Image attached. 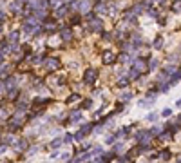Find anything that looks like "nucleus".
<instances>
[{
  "label": "nucleus",
  "instance_id": "7",
  "mask_svg": "<svg viewBox=\"0 0 181 163\" xmlns=\"http://www.w3.org/2000/svg\"><path fill=\"white\" fill-rule=\"evenodd\" d=\"M26 147H27V141L26 140H18L16 145H14V149H16V150H24Z\"/></svg>",
  "mask_w": 181,
  "mask_h": 163
},
{
  "label": "nucleus",
  "instance_id": "32",
  "mask_svg": "<svg viewBox=\"0 0 181 163\" xmlns=\"http://www.w3.org/2000/svg\"><path fill=\"white\" fill-rule=\"evenodd\" d=\"M118 163H123V161H121V160H120V161H118Z\"/></svg>",
  "mask_w": 181,
  "mask_h": 163
},
{
  "label": "nucleus",
  "instance_id": "27",
  "mask_svg": "<svg viewBox=\"0 0 181 163\" xmlns=\"http://www.w3.org/2000/svg\"><path fill=\"white\" fill-rule=\"evenodd\" d=\"M63 141H65V143H69V141H72V136H71V134H67V136H65V140H63Z\"/></svg>",
  "mask_w": 181,
  "mask_h": 163
},
{
  "label": "nucleus",
  "instance_id": "22",
  "mask_svg": "<svg viewBox=\"0 0 181 163\" xmlns=\"http://www.w3.org/2000/svg\"><path fill=\"white\" fill-rule=\"evenodd\" d=\"M161 156H163V160H168V158H170V152H168V150H161Z\"/></svg>",
  "mask_w": 181,
  "mask_h": 163
},
{
  "label": "nucleus",
  "instance_id": "9",
  "mask_svg": "<svg viewBox=\"0 0 181 163\" xmlns=\"http://www.w3.org/2000/svg\"><path fill=\"white\" fill-rule=\"evenodd\" d=\"M130 98H132V92H123V94H120V100L121 102H129Z\"/></svg>",
  "mask_w": 181,
  "mask_h": 163
},
{
  "label": "nucleus",
  "instance_id": "13",
  "mask_svg": "<svg viewBox=\"0 0 181 163\" xmlns=\"http://www.w3.org/2000/svg\"><path fill=\"white\" fill-rule=\"evenodd\" d=\"M67 13V7H60V9H56V16H63V15H65Z\"/></svg>",
  "mask_w": 181,
  "mask_h": 163
},
{
  "label": "nucleus",
  "instance_id": "21",
  "mask_svg": "<svg viewBox=\"0 0 181 163\" xmlns=\"http://www.w3.org/2000/svg\"><path fill=\"white\" fill-rule=\"evenodd\" d=\"M80 7H82V11H85V9H89V2H87V0H84Z\"/></svg>",
  "mask_w": 181,
  "mask_h": 163
},
{
  "label": "nucleus",
  "instance_id": "15",
  "mask_svg": "<svg viewBox=\"0 0 181 163\" xmlns=\"http://www.w3.org/2000/svg\"><path fill=\"white\" fill-rule=\"evenodd\" d=\"M16 40H18V33L13 31L11 34H9V42H16Z\"/></svg>",
  "mask_w": 181,
  "mask_h": 163
},
{
  "label": "nucleus",
  "instance_id": "14",
  "mask_svg": "<svg viewBox=\"0 0 181 163\" xmlns=\"http://www.w3.org/2000/svg\"><path fill=\"white\" fill-rule=\"evenodd\" d=\"M154 103V100H149V102H145V100H141L140 102V107H150Z\"/></svg>",
  "mask_w": 181,
  "mask_h": 163
},
{
  "label": "nucleus",
  "instance_id": "24",
  "mask_svg": "<svg viewBox=\"0 0 181 163\" xmlns=\"http://www.w3.org/2000/svg\"><path fill=\"white\" fill-rule=\"evenodd\" d=\"M0 118H2V120H4V118H7V112H6V109H0Z\"/></svg>",
  "mask_w": 181,
  "mask_h": 163
},
{
  "label": "nucleus",
  "instance_id": "4",
  "mask_svg": "<svg viewBox=\"0 0 181 163\" xmlns=\"http://www.w3.org/2000/svg\"><path fill=\"white\" fill-rule=\"evenodd\" d=\"M112 62H114V54H112L111 51H105L103 53V63L109 65V63H112Z\"/></svg>",
  "mask_w": 181,
  "mask_h": 163
},
{
  "label": "nucleus",
  "instance_id": "6",
  "mask_svg": "<svg viewBox=\"0 0 181 163\" xmlns=\"http://www.w3.org/2000/svg\"><path fill=\"white\" fill-rule=\"evenodd\" d=\"M60 34H62V38H63L65 42H69L71 38H72V31H71V29H63V31H62Z\"/></svg>",
  "mask_w": 181,
  "mask_h": 163
},
{
  "label": "nucleus",
  "instance_id": "10",
  "mask_svg": "<svg viewBox=\"0 0 181 163\" xmlns=\"http://www.w3.org/2000/svg\"><path fill=\"white\" fill-rule=\"evenodd\" d=\"M35 24H26V26H24V31H26V33H33V31H35Z\"/></svg>",
  "mask_w": 181,
  "mask_h": 163
},
{
  "label": "nucleus",
  "instance_id": "17",
  "mask_svg": "<svg viewBox=\"0 0 181 163\" xmlns=\"http://www.w3.org/2000/svg\"><path fill=\"white\" fill-rule=\"evenodd\" d=\"M147 120H149V121H154V120H158V112H150V114L147 116Z\"/></svg>",
  "mask_w": 181,
  "mask_h": 163
},
{
  "label": "nucleus",
  "instance_id": "25",
  "mask_svg": "<svg viewBox=\"0 0 181 163\" xmlns=\"http://www.w3.org/2000/svg\"><path fill=\"white\" fill-rule=\"evenodd\" d=\"M156 65H158V60H156V58H154V60H152V62H150V65H149V67H150V69H154Z\"/></svg>",
  "mask_w": 181,
  "mask_h": 163
},
{
  "label": "nucleus",
  "instance_id": "8",
  "mask_svg": "<svg viewBox=\"0 0 181 163\" xmlns=\"http://www.w3.org/2000/svg\"><path fill=\"white\" fill-rule=\"evenodd\" d=\"M62 143H63L62 138H55V140L51 141V149H56V147H60V145H62Z\"/></svg>",
  "mask_w": 181,
  "mask_h": 163
},
{
  "label": "nucleus",
  "instance_id": "12",
  "mask_svg": "<svg viewBox=\"0 0 181 163\" xmlns=\"http://www.w3.org/2000/svg\"><path fill=\"white\" fill-rule=\"evenodd\" d=\"M138 76H140V73L136 71V69H132V71L129 73V80H136V78H138Z\"/></svg>",
  "mask_w": 181,
  "mask_h": 163
},
{
  "label": "nucleus",
  "instance_id": "16",
  "mask_svg": "<svg viewBox=\"0 0 181 163\" xmlns=\"http://www.w3.org/2000/svg\"><path fill=\"white\" fill-rule=\"evenodd\" d=\"M80 120H82V114H80V112H74V114L71 116V121H80Z\"/></svg>",
  "mask_w": 181,
  "mask_h": 163
},
{
  "label": "nucleus",
  "instance_id": "26",
  "mask_svg": "<svg viewBox=\"0 0 181 163\" xmlns=\"http://www.w3.org/2000/svg\"><path fill=\"white\" fill-rule=\"evenodd\" d=\"M170 112H172L170 109H165V111H163V114H161V116H170Z\"/></svg>",
  "mask_w": 181,
  "mask_h": 163
},
{
  "label": "nucleus",
  "instance_id": "20",
  "mask_svg": "<svg viewBox=\"0 0 181 163\" xmlns=\"http://www.w3.org/2000/svg\"><path fill=\"white\" fill-rule=\"evenodd\" d=\"M105 11H107L105 6H101V4H100V6H96V13H105Z\"/></svg>",
  "mask_w": 181,
  "mask_h": 163
},
{
  "label": "nucleus",
  "instance_id": "19",
  "mask_svg": "<svg viewBox=\"0 0 181 163\" xmlns=\"http://www.w3.org/2000/svg\"><path fill=\"white\" fill-rule=\"evenodd\" d=\"M82 107H84V109H89V107H92V100H85L84 103H82Z\"/></svg>",
  "mask_w": 181,
  "mask_h": 163
},
{
  "label": "nucleus",
  "instance_id": "2",
  "mask_svg": "<svg viewBox=\"0 0 181 163\" xmlns=\"http://www.w3.org/2000/svg\"><path fill=\"white\" fill-rule=\"evenodd\" d=\"M101 29H103V22L94 18V20L91 22V31H101Z\"/></svg>",
  "mask_w": 181,
  "mask_h": 163
},
{
  "label": "nucleus",
  "instance_id": "30",
  "mask_svg": "<svg viewBox=\"0 0 181 163\" xmlns=\"http://www.w3.org/2000/svg\"><path fill=\"white\" fill-rule=\"evenodd\" d=\"M4 89H6V85H4V83H0V92H4Z\"/></svg>",
  "mask_w": 181,
  "mask_h": 163
},
{
  "label": "nucleus",
  "instance_id": "11",
  "mask_svg": "<svg viewBox=\"0 0 181 163\" xmlns=\"http://www.w3.org/2000/svg\"><path fill=\"white\" fill-rule=\"evenodd\" d=\"M154 47H156V49L163 47V38H161V36H158V38H156V40H154Z\"/></svg>",
  "mask_w": 181,
  "mask_h": 163
},
{
  "label": "nucleus",
  "instance_id": "23",
  "mask_svg": "<svg viewBox=\"0 0 181 163\" xmlns=\"http://www.w3.org/2000/svg\"><path fill=\"white\" fill-rule=\"evenodd\" d=\"M76 100H80V96H78V94H72V96H69V103L76 102Z\"/></svg>",
  "mask_w": 181,
  "mask_h": 163
},
{
  "label": "nucleus",
  "instance_id": "28",
  "mask_svg": "<svg viewBox=\"0 0 181 163\" xmlns=\"http://www.w3.org/2000/svg\"><path fill=\"white\" fill-rule=\"evenodd\" d=\"M120 60H121V62H127L129 58H127V54H121V56H120Z\"/></svg>",
  "mask_w": 181,
  "mask_h": 163
},
{
  "label": "nucleus",
  "instance_id": "29",
  "mask_svg": "<svg viewBox=\"0 0 181 163\" xmlns=\"http://www.w3.org/2000/svg\"><path fill=\"white\" fill-rule=\"evenodd\" d=\"M168 91V85H161V92H167Z\"/></svg>",
  "mask_w": 181,
  "mask_h": 163
},
{
  "label": "nucleus",
  "instance_id": "1",
  "mask_svg": "<svg viewBox=\"0 0 181 163\" xmlns=\"http://www.w3.org/2000/svg\"><path fill=\"white\" fill-rule=\"evenodd\" d=\"M98 78V71H94V69H89V71L85 73V82L87 83H94Z\"/></svg>",
  "mask_w": 181,
  "mask_h": 163
},
{
  "label": "nucleus",
  "instance_id": "3",
  "mask_svg": "<svg viewBox=\"0 0 181 163\" xmlns=\"http://www.w3.org/2000/svg\"><path fill=\"white\" fill-rule=\"evenodd\" d=\"M45 65H47V69H49V71H55V69H56L58 65H60V62H58L56 58H49V60L45 62Z\"/></svg>",
  "mask_w": 181,
  "mask_h": 163
},
{
  "label": "nucleus",
  "instance_id": "5",
  "mask_svg": "<svg viewBox=\"0 0 181 163\" xmlns=\"http://www.w3.org/2000/svg\"><path fill=\"white\" fill-rule=\"evenodd\" d=\"M134 69H136L138 73H143V71H145V62H143V60H136V62H134Z\"/></svg>",
  "mask_w": 181,
  "mask_h": 163
},
{
  "label": "nucleus",
  "instance_id": "18",
  "mask_svg": "<svg viewBox=\"0 0 181 163\" xmlns=\"http://www.w3.org/2000/svg\"><path fill=\"white\" fill-rule=\"evenodd\" d=\"M127 83H129V80H127V78H121V80L118 82V85H120L121 89H123V87H127Z\"/></svg>",
  "mask_w": 181,
  "mask_h": 163
},
{
  "label": "nucleus",
  "instance_id": "31",
  "mask_svg": "<svg viewBox=\"0 0 181 163\" xmlns=\"http://www.w3.org/2000/svg\"><path fill=\"white\" fill-rule=\"evenodd\" d=\"M51 2H53V4H60L62 0H51Z\"/></svg>",
  "mask_w": 181,
  "mask_h": 163
}]
</instances>
